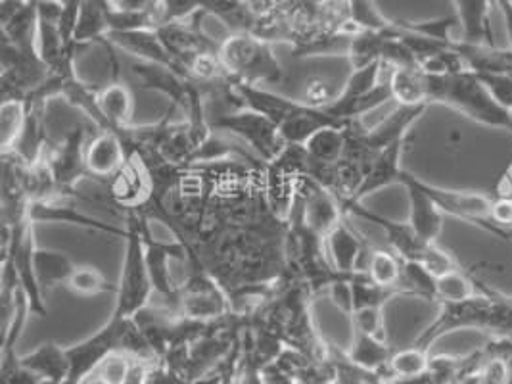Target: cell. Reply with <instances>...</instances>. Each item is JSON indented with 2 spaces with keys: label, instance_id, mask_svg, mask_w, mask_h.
Here are the masks:
<instances>
[{
  "label": "cell",
  "instance_id": "1",
  "mask_svg": "<svg viewBox=\"0 0 512 384\" xmlns=\"http://www.w3.org/2000/svg\"><path fill=\"white\" fill-rule=\"evenodd\" d=\"M294 60L296 68H284V79L273 91L315 108L332 104L355 70L350 56H307Z\"/></svg>",
  "mask_w": 512,
  "mask_h": 384
},
{
  "label": "cell",
  "instance_id": "2",
  "mask_svg": "<svg viewBox=\"0 0 512 384\" xmlns=\"http://www.w3.org/2000/svg\"><path fill=\"white\" fill-rule=\"evenodd\" d=\"M426 73V72H424ZM428 102H440L461 110L470 120L512 133V114L505 110L470 70L432 75L426 73Z\"/></svg>",
  "mask_w": 512,
  "mask_h": 384
},
{
  "label": "cell",
  "instance_id": "3",
  "mask_svg": "<svg viewBox=\"0 0 512 384\" xmlns=\"http://www.w3.org/2000/svg\"><path fill=\"white\" fill-rule=\"evenodd\" d=\"M148 217L137 210L127 214L125 229V260L121 277L117 283L116 308L112 317L129 319L135 317L140 310H144L152 298L154 287L150 281L148 264H146V246H144V223Z\"/></svg>",
  "mask_w": 512,
  "mask_h": 384
},
{
  "label": "cell",
  "instance_id": "4",
  "mask_svg": "<svg viewBox=\"0 0 512 384\" xmlns=\"http://www.w3.org/2000/svg\"><path fill=\"white\" fill-rule=\"evenodd\" d=\"M219 60L233 79L248 85L277 89L284 79V66L271 43L252 33L229 37L219 48Z\"/></svg>",
  "mask_w": 512,
  "mask_h": 384
},
{
  "label": "cell",
  "instance_id": "5",
  "mask_svg": "<svg viewBox=\"0 0 512 384\" xmlns=\"http://www.w3.org/2000/svg\"><path fill=\"white\" fill-rule=\"evenodd\" d=\"M210 127L211 131L231 133L240 139L265 164L273 162L286 146L280 137L279 125L248 108L223 114L211 120Z\"/></svg>",
  "mask_w": 512,
  "mask_h": 384
},
{
  "label": "cell",
  "instance_id": "6",
  "mask_svg": "<svg viewBox=\"0 0 512 384\" xmlns=\"http://www.w3.org/2000/svg\"><path fill=\"white\" fill-rule=\"evenodd\" d=\"M87 127L79 125L73 127L70 133L56 144L50 146L48 144L47 160L48 168L54 175L58 192H68L75 189V185L83 179V177H91L87 162H85V154H87Z\"/></svg>",
  "mask_w": 512,
  "mask_h": 384
},
{
  "label": "cell",
  "instance_id": "7",
  "mask_svg": "<svg viewBox=\"0 0 512 384\" xmlns=\"http://www.w3.org/2000/svg\"><path fill=\"white\" fill-rule=\"evenodd\" d=\"M131 73L139 79L144 89L167 96L171 100V112H175L177 108L188 112L190 95L196 87L192 79H188L183 73L175 72L173 68L152 64V62H142V60L133 62Z\"/></svg>",
  "mask_w": 512,
  "mask_h": 384
},
{
  "label": "cell",
  "instance_id": "8",
  "mask_svg": "<svg viewBox=\"0 0 512 384\" xmlns=\"http://www.w3.org/2000/svg\"><path fill=\"white\" fill-rule=\"evenodd\" d=\"M25 123L18 141L10 150L27 166L39 164L48 148L47 104L48 100L39 96H25Z\"/></svg>",
  "mask_w": 512,
  "mask_h": 384
},
{
  "label": "cell",
  "instance_id": "9",
  "mask_svg": "<svg viewBox=\"0 0 512 384\" xmlns=\"http://www.w3.org/2000/svg\"><path fill=\"white\" fill-rule=\"evenodd\" d=\"M108 191L121 210H140L152 198V179L139 154L127 156L125 166L108 181Z\"/></svg>",
  "mask_w": 512,
  "mask_h": 384
},
{
  "label": "cell",
  "instance_id": "10",
  "mask_svg": "<svg viewBox=\"0 0 512 384\" xmlns=\"http://www.w3.org/2000/svg\"><path fill=\"white\" fill-rule=\"evenodd\" d=\"M106 41L114 48L127 52L129 56H135L142 62L162 64L167 68H173L175 72L188 73L177 64V60L171 56V52L163 45L162 37L158 35V29H135V31H110L106 35ZM190 79V77H188Z\"/></svg>",
  "mask_w": 512,
  "mask_h": 384
},
{
  "label": "cell",
  "instance_id": "11",
  "mask_svg": "<svg viewBox=\"0 0 512 384\" xmlns=\"http://www.w3.org/2000/svg\"><path fill=\"white\" fill-rule=\"evenodd\" d=\"M29 217L31 221H48V223H70L87 231H98L104 235H114L119 239L127 237V229L117 227L114 223H104L96 217L87 216L79 212L68 198H50L43 202L29 204Z\"/></svg>",
  "mask_w": 512,
  "mask_h": 384
},
{
  "label": "cell",
  "instance_id": "12",
  "mask_svg": "<svg viewBox=\"0 0 512 384\" xmlns=\"http://www.w3.org/2000/svg\"><path fill=\"white\" fill-rule=\"evenodd\" d=\"M399 183L407 189L409 196V225L415 229L420 239L436 242L442 233V210L432 200V196L422 189V181L417 177L403 171Z\"/></svg>",
  "mask_w": 512,
  "mask_h": 384
},
{
  "label": "cell",
  "instance_id": "13",
  "mask_svg": "<svg viewBox=\"0 0 512 384\" xmlns=\"http://www.w3.org/2000/svg\"><path fill=\"white\" fill-rule=\"evenodd\" d=\"M373 246L361 233H357L346 219H342L325 239L326 256L334 269L344 275H353L357 269V260L363 252H373Z\"/></svg>",
  "mask_w": 512,
  "mask_h": 384
},
{
  "label": "cell",
  "instance_id": "14",
  "mask_svg": "<svg viewBox=\"0 0 512 384\" xmlns=\"http://www.w3.org/2000/svg\"><path fill=\"white\" fill-rule=\"evenodd\" d=\"M87 169L94 181H110L127 162V148L116 131H98L87 144Z\"/></svg>",
  "mask_w": 512,
  "mask_h": 384
},
{
  "label": "cell",
  "instance_id": "15",
  "mask_svg": "<svg viewBox=\"0 0 512 384\" xmlns=\"http://www.w3.org/2000/svg\"><path fill=\"white\" fill-rule=\"evenodd\" d=\"M351 121L336 120L325 108L300 104L292 110V114L279 125L280 137L286 144L303 146L315 133L326 127H348Z\"/></svg>",
  "mask_w": 512,
  "mask_h": 384
},
{
  "label": "cell",
  "instance_id": "16",
  "mask_svg": "<svg viewBox=\"0 0 512 384\" xmlns=\"http://www.w3.org/2000/svg\"><path fill=\"white\" fill-rule=\"evenodd\" d=\"M407 139V137H405ZM405 139H399L397 143L390 144L388 148H384L367 169V175L359 187L357 194L353 196L351 202H361L363 198L371 196L374 192L390 187L394 183H399L401 179V154L405 148ZM346 202V200H344Z\"/></svg>",
  "mask_w": 512,
  "mask_h": 384
},
{
  "label": "cell",
  "instance_id": "17",
  "mask_svg": "<svg viewBox=\"0 0 512 384\" xmlns=\"http://www.w3.org/2000/svg\"><path fill=\"white\" fill-rule=\"evenodd\" d=\"M495 0H453L461 22V39L472 45L495 47L489 8Z\"/></svg>",
  "mask_w": 512,
  "mask_h": 384
},
{
  "label": "cell",
  "instance_id": "18",
  "mask_svg": "<svg viewBox=\"0 0 512 384\" xmlns=\"http://www.w3.org/2000/svg\"><path fill=\"white\" fill-rule=\"evenodd\" d=\"M96 98H98V108L108 123L106 131H116L121 135L127 127H131L135 100H133L131 89L125 83L114 79L110 85L98 91Z\"/></svg>",
  "mask_w": 512,
  "mask_h": 384
},
{
  "label": "cell",
  "instance_id": "19",
  "mask_svg": "<svg viewBox=\"0 0 512 384\" xmlns=\"http://www.w3.org/2000/svg\"><path fill=\"white\" fill-rule=\"evenodd\" d=\"M451 48L461 56L466 70L474 73H512V48L472 45L465 41L451 43Z\"/></svg>",
  "mask_w": 512,
  "mask_h": 384
},
{
  "label": "cell",
  "instance_id": "20",
  "mask_svg": "<svg viewBox=\"0 0 512 384\" xmlns=\"http://www.w3.org/2000/svg\"><path fill=\"white\" fill-rule=\"evenodd\" d=\"M22 360V365L29 371H33L41 379H50V381H60L68 384L71 373L70 358L68 350L60 348L56 342L48 340L41 344L37 350L27 354Z\"/></svg>",
  "mask_w": 512,
  "mask_h": 384
},
{
  "label": "cell",
  "instance_id": "21",
  "mask_svg": "<svg viewBox=\"0 0 512 384\" xmlns=\"http://www.w3.org/2000/svg\"><path fill=\"white\" fill-rule=\"evenodd\" d=\"M346 354L359 367H365L369 371H376V373L384 375L386 379L394 381L390 377V369H388L390 360L394 356V350L388 344V340L353 331V342H351L350 352H346Z\"/></svg>",
  "mask_w": 512,
  "mask_h": 384
},
{
  "label": "cell",
  "instance_id": "22",
  "mask_svg": "<svg viewBox=\"0 0 512 384\" xmlns=\"http://www.w3.org/2000/svg\"><path fill=\"white\" fill-rule=\"evenodd\" d=\"M476 294L497 296L499 292L489 288L480 279H476L474 273L468 271L465 267L449 271V273H445V275L436 279V304L463 302L466 298H472Z\"/></svg>",
  "mask_w": 512,
  "mask_h": 384
},
{
  "label": "cell",
  "instance_id": "23",
  "mask_svg": "<svg viewBox=\"0 0 512 384\" xmlns=\"http://www.w3.org/2000/svg\"><path fill=\"white\" fill-rule=\"evenodd\" d=\"M388 81L397 104H430L426 91V73L417 68H392L388 70Z\"/></svg>",
  "mask_w": 512,
  "mask_h": 384
},
{
  "label": "cell",
  "instance_id": "24",
  "mask_svg": "<svg viewBox=\"0 0 512 384\" xmlns=\"http://www.w3.org/2000/svg\"><path fill=\"white\" fill-rule=\"evenodd\" d=\"M35 275L39 281V287L43 290L58 287L62 283L68 285L73 271L77 265L71 262L70 256L54 250H35Z\"/></svg>",
  "mask_w": 512,
  "mask_h": 384
},
{
  "label": "cell",
  "instance_id": "25",
  "mask_svg": "<svg viewBox=\"0 0 512 384\" xmlns=\"http://www.w3.org/2000/svg\"><path fill=\"white\" fill-rule=\"evenodd\" d=\"M346 127H326L303 144L311 162L338 164L346 152Z\"/></svg>",
  "mask_w": 512,
  "mask_h": 384
},
{
  "label": "cell",
  "instance_id": "26",
  "mask_svg": "<svg viewBox=\"0 0 512 384\" xmlns=\"http://www.w3.org/2000/svg\"><path fill=\"white\" fill-rule=\"evenodd\" d=\"M365 271L369 273L371 281L380 287H399L401 273H403V260L388 246H376L369 254V265Z\"/></svg>",
  "mask_w": 512,
  "mask_h": 384
},
{
  "label": "cell",
  "instance_id": "27",
  "mask_svg": "<svg viewBox=\"0 0 512 384\" xmlns=\"http://www.w3.org/2000/svg\"><path fill=\"white\" fill-rule=\"evenodd\" d=\"M430 352L411 346L405 350L394 352L392 360H390V377L392 379H420L424 375H428L430 371Z\"/></svg>",
  "mask_w": 512,
  "mask_h": 384
},
{
  "label": "cell",
  "instance_id": "28",
  "mask_svg": "<svg viewBox=\"0 0 512 384\" xmlns=\"http://www.w3.org/2000/svg\"><path fill=\"white\" fill-rule=\"evenodd\" d=\"M436 275L417 262H403V273L399 287L407 296L420 298L426 302H436Z\"/></svg>",
  "mask_w": 512,
  "mask_h": 384
},
{
  "label": "cell",
  "instance_id": "29",
  "mask_svg": "<svg viewBox=\"0 0 512 384\" xmlns=\"http://www.w3.org/2000/svg\"><path fill=\"white\" fill-rule=\"evenodd\" d=\"M25 123V102L18 98L2 100L0 106V144L2 152H10L18 141Z\"/></svg>",
  "mask_w": 512,
  "mask_h": 384
},
{
  "label": "cell",
  "instance_id": "30",
  "mask_svg": "<svg viewBox=\"0 0 512 384\" xmlns=\"http://www.w3.org/2000/svg\"><path fill=\"white\" fill-rule=\"evenodd\" d=\"M66 287L70 288L73 294H79V296H94V294H104V292H117V287H114L106 279V275L100 269L91 267V265H77Z\"/></svg>",
  "mask_w": 512,
  "mask_h": 384
},
{
  "label": "cell",
  "instance_id": "31",
  "mask_svg": "<svg viewBox=\"0 0 512 384\" xmlns=\"http://www.w3.org/2000/svg\"><path fill=\"white\" fill-rule=\"evenodd\" d=\"M397 27L405 29V31H411V33H417L422 37H428V39H434V41H440L445 45H451L459 39H453V29L459 25V16L453 14V16H443V18H436V20H426V22H396Z\"/></svg>",
  "mask_w": 512,
  "mask_h": 384
},
{
  "label": "cell",
  "instance_id": "32",
  "mask_svg": "<svg viewBox=\"0 0 512 384\" xmlns=\"http://www.w3.org/2000/svg\"><path fill=\"white\" fill-rule=\"evenodd\" d=\"M350 20L361 31H386L394 22H390L374 4L373 0H346Z\"/></svg>",
  "mask_w": 512,
  "mask_h": 384
},
{
  "label": "cell",
  "instance_id": "33",
  "mask_svg": "<svg viewBox=\"0 0 512 384\" xmlns=\"http://www.w3.org/2000/svg\"><path fill=\"white\" fill-rule=\"evenodd\" d=\"M210 0H160L158 4V24L187 22L198 10H204ZM158 25V27H160Z\"/></svg>",
  "mask_w": 512,
  "mask_h": 384
},
{
  "label": "cell",
  "instance_id": "34",
  "mask_svg": "<svg viewBox=\"0 0 512 384\" xmlns=\"http://www.w3.org/2000/svg\"><path fill=\"white\" fill-rule=\"evenodd\" d=\"M351 331L365 333L386 340L384 331V308H361L350 315Z\"/></svg>",
  "mask_w": 512,
  "mask_h": 384
},
{
  "label": "cell",
  "instance_id": "35",
  "mask_svg": "<svg viewBox=\"0 0 512 384\" xmlns=\"http://www.w3.org/2000/svg\"><path fill=\"white\" fill-rule=\"evenodd\" d=\"M129 369V356L123 352H112L96 367L93 375L102 384H125Z\"/></svg>",
  "mask_w": 512,
  "mask_h": 384
},
{
  "label": "cell",
  "instance_id": "36",
  "mask_svg": "<svg viewBox=\"0 0 512 384\" xmlns=\"http://www.w3.org/2000/svg\"><path fill=\"white\" fill-rule=\"evenodd\" d=\"M489 95L493 96L505 110L512 112V73H476Z\"/></svg>",
  "mask_w": 512,
  "mask_h": 384
},
{
  "label": "cell",
  "instance_id": "37",
  "mask_svg": "<svg viewBox=\"0 0 512 384\" xmlns=\"http://www.w3.org/2000/svg\"><path fill=\"white\" fill-rule=\"evenodd\" d=\"M0 381L2 384H37L41 377L24 367L18 356H12L0 361Z\"/></svg>",
  "mask_w": 512,
  "mask_h": 384
},
{
  "label": "cell",
  "instance_id": "38",
  "mask_svg": "<svg viewBox=\"0 0 512 384\" xmlns=\"http://www.w3.org/2000/svg\"><path fill=\"white\" fill-rule=\"evenodd\" d=\"M162 363V361L144 360V358H135L129 356V369H127V377L125 384H146L150 379L152 369Z\"/></svg>",
  "mask_w": 512,
  "mask_h": 384
},
{
  "label": "cell",
  "instance_id": "39",
  "mask_svg": "<svg viewBox=\"0 0 512 384\" xmlns=\"http://www.w3.org/2000/svg\"><path fill=\"white\" fill-rule=\"evenodd\" d=\"M493 198L512 202V160L509 162V166L503 169V173L499 175V179L493 187Z\"/></svg>",
  "mask_w": 512,
  "mask_h": 384
},
{
  "label": "cell",
  "instance_id": "40",
  "mask_svg": "<svg viewBox=\"0 0 512 384\" xmlns=\"http://www.w3.org/2000/svg\"><path fill=\"white\" fill-rule=\"evenodd\" d=\"M110 4L119 10H139V12H158L160 0H110Z\"/></svg>",
  "mask_w": 512,
  "mask_h": 384
},
{
  "label": "cell",
  "instance_id": "41",
  "mask_svg": "<svg viewBox=\"0 0 512 384\" xmlns=\"http://www.w3.org/2000/svg\"><path fill=\"white\" fill-rule=\"evenodd\" d=\"M37 384H66V383H60V381H50V379H41L39 383Z\"/></svg>",
  "mask_w": 512,
  "mask_h": 384
},
{
  "label": "cell",
  "instance_id": "42",
  "mask_svg": "<svg viewBox=\"0 0 512 384\" xmlns=\"http://www.w3.org/2000/svg\"><path fill=\"white\" fill-rule=\"evenodd\" d=\"M509 2H511V4H512V0H509Z\"/></svg>",
  "mask_w": 512,
  "mask_h": 384
},
{
  "label": "cell",
  "instance_id": "43",
  "mask_svg": "<svg viewBox=\"0 0 512 384\" xmlns=\"http://www.w3.org/2000/svg\"><path fill=\"white\" fill-rule=\"evenodd\" d=\"M511 114H512V112H511Z\"/></svg>",
  "mask_w": 512,
  "mask_h": 384
}]
</instances>
